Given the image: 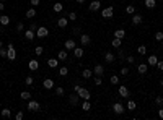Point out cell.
<instances>
[{
  "label": "cell",
  "mask_w": 163,
  "mask_h": 120,
  "mask_svg": "<svg viewBox=\"0 0 163 120\" xmlns=\"http://www.w3.org/2000/svg\"><path fill=\"white\" fill-rule=\"evenodd\" d=\"M0 2H5V0H0Z\"/></svg>",
  "instance_id": "cell-62"
},
{
  "label": "cell",
  "mask_w": 163,
  "mask_h": 120,
  "mask_svg": "<svg viewBox=\"0 0 163 120\" xmlns=\"http://www.w3.org/2000/svg\"><path fill=\"white\" fill-rule=\"evenodd\" d=\"M39 3H41V0H31V5H33V7H38Z\"/></svg>",
  "instance_id": "cell-53"
},
{
  "label": "cell",
  "mask_w": 163,
  "mask_h": 120,
  "mask_svg": "<svg viewBox=\"0 0 163 120\" xmlns=\"http://www.w3.org/2000/svg\"><path fill=\"white\" fill-rule=\"evenodd\" d=\"M126 11H127L129 15H134L135 13V7L134 5H127V7H126Z\"/></svg>",
  "instance_id": "cell-36"
},
{
  "label": "cell",
  "mask_w": 163,
  "mask_h": 120,
  "mask_svg": "<svg viewBox=\"0 0 163 120\" xmlns=\"http://www.w3.org/2000/svg\"><path fill=\"white\" fill-rule=\"evenodd\" d=\"M157 62H158V57L157 55H150L148 57V67H155Z\"/></svg>",
  "instance_id": "cell-21"
},
{
  "label": "cell",
  "mask_w": 163,
  "mask_h": 120,
  "mask_svg": "<svg viewBox=\"0 0 163 120\" xmlns=\"http://www.w3.org/2000/svg\"><path fill=\"white\" fill-rule=\"evenodd\" d=\"M105 60H106L108 63H113L114 60H116V55H114L113 52H106V54H105Z\"/></svg>",
  "instance_id": "cell-14"
},
{
  "label": "cell",
  "mask_w": 163,
  "mask_h": 120,
  "mask_svg": "<svg viewBox=\"0 0 163 120\" xmlns=\"http://www.w3.org/2000/svg\"><path fill=\"white\" fill-rule=\"evenodd\" d=\"M74 89H75V93L80 96L82 99H87V101H90V98H92V94H90V91L88 89H85V88H82V86H78V85H75L74 86Z\"/></svg>",
  "instance_id": "cell-1"
},
{
  "label": "cell",
  "mask_w": 163,
  "mask_h": 120,
  "mask_svg": "<svg viewBox=\"0 0 163 120\" xmlns=\"http://www.w3.org/2000/svg\"><path fill=\"white\" fill-rule=\"evenodd\" d=\"M109 81H111V85H119V76L113 75V76L109 78Z\"/></svg>",
  "instance_id": "cell-39"
},
{
  "label": "cell",
  "mask_w": 163,
  "mask_h": 120,
  "mask_svg": "<svg viewBox=\"0 0 163 120\" xmlns=\"http://www.w3.org/2000/svg\"><path fill=\"white\" fill-rule=\"evenodd\" d=\"M67 2H69V0H67Z\"/></svg>",
  "instance_id": "cell-63"
},
{
  "label": "cell",
  "mask_w": 163,
  "mask_h": 120,
  "mask_svg": "<svg viewBox=\"0 0 163 120\" xmlns=\"http://www.w3.org/2000/svg\"><path fill=\"white\" fill-rule=\"evenodd\" d=\"M43 86H44L46 89H52V88H54V81L51 80V78H46V80L43 81Z\"/></svg>",
  "instance_id": "cell-18"
},
{
  "label": "cell",
  "mask_w": 163,
  "mask_h": 120,
  "mask_svg": "<svg viewBox=\"0 0 163 120\" xmlns=\"http://www.w3.org/2000/svg\"><path fill=\"white\" fill-rule=\"evenodd\" d=\"M155 0H145V7L147 8H155Z\"/></svg>",
  "instance_id": "cell-38"
},
{
  "label": "cell",
  "mask_w": 163,
  "mask_h": 120,
  "mask_svg": "<svg viewBox=\"0 0 163 120\" xmlns=\"http://www.w3.org/2000/svg\"><path fill=\"white\" fill-rule=\"evenodd\" d=\"M160 85H161V88H163V80H161V81H160Z\"/></svg>",
  "instance_id": "cell-60"
},
{
  "label": "cell",
  "mask_w": 163,
  "mask_h": 120,
  "mask_svg": "<svg viewBox=\"0 0 163 120\" xmlns=\"http://www.w3.org/2000/svg\"><path fill=\"white\" fill-rule=\"evenodd\" d=\"M80 31H82L80 28H74V29H72V33H74V34H80Z\"/></svg>",
  "instance_id": "cell-54"
},
{
  "label": "cell",
  "mask_w": 163,
  "mask_h": 120,
  "mask_svg": "<svg viewBox=\"0 0 163 120\" xmlns=\"http://www.w3.org/2000/svg\"><path fill=\"white\" fill-rule=\"evenodd\" d=\"M155 102L161 107V106H163V98H161V96H157V98H155Z\"/></svg>",
  "instance_id": "cell-48"
},
{
  "label": "cell",
  "mask_w": 163,
  "mask_h": 120,
  "mask_svg": "<svg viewBox=\"0 0 163 120\" xmlns=\"http://www.w3.org/2000/svg\"><path fill=\"white\" fill-rule=\"evenodd\" d=\"M155 39L158 41V42H160V41H163V33H161V31H158V33L155 34Z\"/></svg>",
  "instance_id": "cell-49"
},
{
  "label": "cell",
  "mask_w": 163,
  "mask_h": 120,
  "mask_svg": "<svg viewBox=\"0 0 163 120\" xmlns=\"http://www.w3.org/2000/svg\"><path fill=\"white\" fill-rule=\"evenodd\" d=\"M59 73L62 75V76H67V75H69V68H67V67H60V68H59Z\"/></svg>",
  "instance_id": "cell-37"
},
{
  "label": "cell",
  "mask_w": 163,
  "mask_h": 120,
  "mask_svg": "<svg viewBox=\"0 0 163 120\" xmlns=\"http://www.w3.org/2000/svg\"><path fill=\"white\" fill-rule=\"evenodd\" d=\"M57 58L60 60V62H65V60L69 58V52H67V50H60V52L57 54Z\"/></svg>",
  "instance_id": "cell-13"
},
{
  "label": "cell",
  "mask_w": 163,
  "mask_h": 120,
  "mask_svg": "<svg viewBox=\"0 0 163 120\" xmlns=\"http://www.w3.org/2000/svg\"><path fill=\"white\" fill-rule=\"evenodd\" d=\"M64 93H65V91H64L62 86H57V88H56V94H57V96H64Z\"/></svg>",
  "instance_id": "cell-43"
},
{
  "label": "cell",
  "mask_w": 163,
  "mask_h": 120,
  "mask_svg": "<svg viewBox=\"0 0 163 120\" xmlns=\"http://www.w3.org/2000/svg\"><path fill=\"white\" fill-rule=\"evenodd\" d=\"M82 76L85 78V80L92 78V76H93V70H82Z\"/></svg>",
  "instance_id": "cell-24"
},
{
  "label": "cell",
  "mask_w": 163,
  "mask_h": 120,
  "mask_svg": "<svg viewBox=\"0 0 163 120\" xmlns=\"http://www.w3.org/2000/svg\"><path fill=\"white\" fill-rule=\"evenodd\" d=\"M2 117L3 118H10L11 117V110L10 109H2Z\"/></svg>",
  "instance_id": "cell-32"
},
{
  "label": "cell",
  "mask_w": 163,
  "mask_h": 120,
  "mask_svg": "<svg viewBox=\"0 0 163 120\" xmlns=\"http://www.w3.org/2000/svg\"><path fill=\"white\" fill-rule=\"evenodd\" d=\"M26 109H28L29 112H38V110H41V104L38 102V101L29 99V101H28V107H26Z\"/></svg>",
  "instance_id": "cell-2"
},
{
  "label": "cell",
  "mask_w": 163,
  "mask_h": 120,
  "mask_svg": "<svg viewBox=\"0 0 163 120\" xmlns=\"http://www.w3.org/2000/svg\"><path fill=\"white\" fill-rule=\"evenodd\" d=\"M25 38H26L28 41H33V39L36 38V33L31 31V29H28V31H25Z\"/></svg>",
  "instance_id": "cell-20"
},
{
  "label": "cell",
  "mask_w": 163,
  "mask_h": 120,
  "mask_svg": "<svg viewBox=\"0 0 163 120\" xmlns=\"http://www.w3.org/2000/svg\"><path fill=\"white\" fill-rule=\"evenodd\" d=\"M124 36H126V31H124V29H116V31H114V38L122 39Z\"/></svg>",
  "instance_id": "cell-26"
},
{
  "label": "cell",
  "mask_w": 163,
  "mask_h": 120,
  "mask_svg": "<svg viewBox=\"0 0 163 120\" xmlns=\"http://www.w3.org/2000/svg\"><path fill=\"white\" fill-rule=\"evenodd\" d=\"M23 29H25V25H23V23H18L16 25V33H23Z\"/></svg>",
  "instance_id": "cell-46"
},
{
  "label": "cell",
  "mask_w": 163,
  "mask_h": 120,
  "mask_svg": "<svg viewBox=\"0 0 163 120\" xmlns=\"http://www.w3.org/2000/svg\"><path fill=\"white\" fill-rule=\"evenodd\" d=\"M49 36V29L44 28V26H38V29H36V38L43 39V38H47Z\"/></svg>",
  "instance_id": "cell-3"
},
{
  "label": "cell",
  "mask_w": 163,
  "mask_h": 120,
  "mask_svg": "<svg viewBox=\"0 0 163 120\" xmlns=\"http://www.w3.org/2000/svg\"><path fill=\"white\" fill-rule=\"evenodd\" d=\"M64 46H65V50H74L75 47H77V44H75L74 39H67V41L64 42Z\"/></svg>",
  "instance_id": "cell-7"
},
{
  "label": "cell",
  "mask_w": 163,
  "mask_h": 120,
  "mask_svg": "<svg viewBox=\"0 0 163 120\" xmlns=\"http://www.w3.org/2000/svg\"><path fill=\"white\" fill-rule=\"evenodd\" d=\"M160 44H161V46H163V41H160Z\"/></svg>",
  "instance_id": "cell-61"
},
{
  "label": "cell",
  "mask_w": 163,
  "mask_h": 120,
  "mask_svg": "<svg viewBox=\"0 0 163 120\" xmlns=\"http://www.w3.org/2000/svg\"><path fill=\"white\" fill-rule=\"evenodd\" d=\"M157 68L158 70H163V60H158V62H157V65H155Z\"/></svg>",
  "instance_id": "cell-51"
},
{
  "label": "cell",
  "mask_w": 163,
  "mask_h": 120,
  "mask_svg": "<svg viewBox=\"0 0 163 120\" xmlns=\"http://www.w3.org/2000/svg\"><path fill=\"white\" fill-rule=\"evenodd\" d=\"M29 29H31V31H36V29H38V25H34V23H33V25H29Z\"/></svg>",
  "instance_id": "cell-55"
},
{
  "label": "cell",
  "mask_w": 163,
  "mask_h": 120,
  "mask_svg": "<svg viewBox=\"0 0 163 120\" xmlns=\"http://www.w3.org/2000/svg\"><path fill=\"white\" fill-rule=\"evenodd\" d=\"M113 112L118 114V115H122V114L126 112V109H124V106L121 104V102H114L113 104Z\"/></svg>",
  "instance_id": "cell-5"
},
{
  "label": "cell",
  "mask_w": 163,
  "mask_h": 120,
  "mask_svg": "<svg viewBox=\"0 0 163 120\" xmlns=\"http://www.w3.org/2000/svg\"><path fill=\"white\" fill-rule=\"evenodd\" d=\"M34 83V80H33V76H26V80H25V85L26 86H31Z\"/></svg>",
  "instance_id": "cell-41"
},
{
  "label": "cell",
  "mask_w": 163,
  "mask_h": 120,
  "mask_svg": "<svg viewBox=\"0 0 163 120\" xmlns=\"http://www.w3.org/2000/svg\"><path fill=\"white\" fill-rule=\"evenodd\" d=\"M67 18H69V20H70V21H75V20H77V13H75V11H70V13H69V16H67Z\"/></svg>",
  "instance_id": "cell-44"
},
{
  "label": "cell",
  "mask_w": 163,
  "mask_h": 120,
  "mask_svg": "<svg viewBox=\"0 0 163 120\" xmlns=\"http://www.w3.org/2000/svg\"><path fill=\"white\" fill-rule=\"evenodd\" d=\"M52 10L56 11V13H60V11L64 10V5H62V3H57V2H56V5L52 7Z\"/></svg>",
  "instance_id": "cell-27"
},
{
  "label": "cell",
  "mask_w": 163,
  "mask_h": 120,
  "mask_svg": "<svg viewBox=\"0 0 163 120\" xmlns=\"http://www.w3.org/2000/svg\"><path fill=\"white\" fill-rule=\"evenodd\" d=\"M20 98H21L23 101H29V99H31V94H29V91H23V93L20 94Z\"/></svg>",
  "instance_id": "cell-29"
},
{
  "label": "cell",
  "mask_w": 163,
  "mask_h": 120,
  "mask_svg": "<svg viewBox=\"0 0 163 120\" xmlns=\"http://www.w3.org/2000/svg\"><path fill=\"white\" fill-rule=\"evenodd\" d=\"M82 109L85 110V112H88L90 109H92V104H90V101H87V99H85V102L82 104Z\"/></svg>",
  "instance_id": "cell-33"
},
{
  "label": "cell",
  "mask_w": 163,
  "mask_h": 120,
  "mask_svg": "<svg viewBox=\"0 0 163 120\" xmlns=\"http://www.w3.org/2000/svg\"><path fill=\"white\" fill-rule=\"evenodd\" d=\"M100 7H101V2H100V0H93V2L88 5V10H90V11H96V10H100Z\"/></svg>",
  "instance_id": "cell-8"
},
{
  "label": "cell",
  "mask_w": 163,
  "mask_h": 120,
  "mask_svg": "<svg viewBox=\"0 0 163 120\" xmlns=\"http://www.w3.org/2000/svg\"><path fill=\"white\" fill-rule=\"evenodd\" d=\"M39 68V63H38V60H29V70H38Z\"/></svg>",
  "instance_id": "cell-25"
},
{
  "label": "cell",
  "mask_w": 163,
  "mask_h": 120,
  "mask_svg": "<svg viewBox=\"0 0 163 120\" xmlns=\"http://www.w3.org/2000/svg\"><path fill=\"white\" fill-rule=\"evenodd\" d=\"M43 52H44V47L43 46H38V47H36V49H34V54H36V55H43Z\"/></svg>",
  "instance_id": "cell-35"
},
{
  "label": "cell",
  "mask_w": 163,
  "mask_h": 120,
  "mask_svg": "<svg viewBox=\"0 0 163 120\" xmlns=\"http://www.w3.org/2000/svg\"><path fill=\"white\" fill-rule=\"evenodd\" d=\"M74 55L77 58H82L83 57V49H82V47H75V49H74Z\"/></svg>",
  "instance_id": "cell-23"
},
{
  "label": "cell",
  "mask_w": 163,
  "mask_h": 120,
  "mask_svg": "<svg viewBox=\"0 0 163 120\" xmlns=\"http://www.w3.org/2000/svg\"><path fill=\"white\" fill-rule=\"evenodd\" d=\"M7 49H8L7 58L11 60V62H13V60H16V50H15V46H13V44H8V46H7Z\"/></svg>",
  "instance_id": "cell-4"
},
{
  "label": "cell",
  "mask_w": 163,
  "mask_h": 120,
  "mask_svg": "<svg viewBox=\"0 0 163 120\" xmlns=\"http://www.w3.org/2000/svg\"><path fill=\"white\" fill-rule=\"evenodd\" d=\"M101 85H103V80L100 76H95V86H101Z\"/></svg>",
  "instance_id": "cell-45"
},
{
  "label": "cell",
  "mask_w": 163,
  "mask_h": 120,
  "mask_svg": "<svg viewBox=\"0 0 163 120\" xmlns=\"http://www.w3.org/2000/svg\"><path fill=\"white\" fill-rule=\"evenodd\" d=\"M116 57H118L119 60H126V57H127V55H126V52L119 47V50H118V55H116Z\"/></svg>",
  "instance_id": "cell-31"
},
{
  "label": "cell",
  "mask_w": 163,
  "mask_h": 120,
  "mask_svg": "<svg viewBox=\"0 0 163 120\" xmlns=\"http://www.w3.org/2000/svg\"><path fill=\"white\" fill-rule=\"evenodd\" d=\"M0 47H3V42H2V41H0Z\"/></svg>",
  "instance_id": "cell-59"
},
{
  "label": "cell",
  "mask_w": 163,
  "mask_h": 120,
  "mask_svg": "<svg viewBox=\"0 0 163 120\" xmlns=\"http://www.w3.org/2000/svg\"><path fill=\"white\" fill-rule=\"evenodd\" d=\"M127 109H129V110H132V112H134V110L137 109V104L134 102V101H129V102H127Z\"/></svg>",
  "instance_id": "cell-34"
},
{
  "label": "cell",
  "mask_w": 163,
  "mask_h": 120,
  "mask_svg": "<svg viewBox=\"0 0 163 120\" xmlns=\"http://www.w3.org/2000/svg\"><path fill=\"white\" fill-rule=\"evenodd\" d=\"M119 96L121 98H129V89L126 86H119Z\"/></svg>",
  "instance_id": "cell-16"
},
{
  "label": "cell",
  "mask_w": 163,
  "mask_h": 120,
  "mask_svg": "<svg viewBox=\"0 0 163 120\" xmlns=\"http://www.w3.org/2000/svg\"><path fill=\"white\" fill-rule=\"evenodd\" d=\"M78 101H80V96H78L77 93L72 94V96H69V102H70V106H78Z\"/></svg>",
  "instance_id": "cell-10"
},
{
  "label": "cell",
  "mask_w": 163,
  "mask_h": 120,
  "mask_svg": "<svg viewBox=\"0 0 163 120\" xmlns=\"http://www.w3.org/2000/svg\"><path fill=\"white\" fill-rule=\"evenodd\" d=\"M0 25H2V26H8V25H10V16L0 15Z\"/></svg>",
  "instance_id": "cell-15"
},
{
  "label": "cell",
  "mask_w": 163,
  "mask_h": 120,
  "mask_svg": "<svg viewBox=\"0 0 163 120\" xmlns=\"http://www.w3.org/2000/svg\"><path fill=\"white\" fill-rule=\"evenodd\" d=\"M3 8H5V5H3V2H0V11H3Z\"/></svg>",
  "instance_id": "cell-57"
},
{
  "label": "cell",
  "mask_w": 163,
  "mask_h": 120,
  "mask_svg": "<svg viewBox=\"0 0 163 120\" xmlns=\"http://www.w3.org/2000/svg\"><path fill=\"white\" fill-rule=\"evenodd\" d=\"M7 54H8V49H5V47H0V57H5V58H7Z\"/></svg>",
  "instance_id": "cell-42"
},
{
  "label": "cell",
  "mask_w": 163,
  "mask_h": 120,
  "mask_svg": "<svg viewBox=\"0 0 163 120\" xmlns=\"http://www.w3.org/2000/svg\"><path fill=\"white\" fill-rule=\"evenodd\" d=\"M121 75H122V76H127V75H129V68H127V67H122V68H121Z\"/></svg>",
  "instance_id": "cell-47"
},
{
  "label": "cell",
  "mask_w": 163,
  "mask_h": 120,
  "mask_svg": "<svg viewBox=\"0 0 163 120\" xmlns=\"http://www.w3.org/2000/svg\"><path fill=\"white\" fill-rule=\"evenodd\" d=\"M137 71H139L140 75H145L147 71H148V65H145V63H140V65L137 67Z\"/></svg>",
  "instance_id": "cell-17"
},
{
  "label": "cell",
  "mask_w": 163,
  "mask_h": 120,
  "mask_svg": "<svg viewBox=\"0 0 163 120\" xmlns=\"http://www.w3.org/2000/svg\"><path fill=\"white\" fill-rule=\"evenodd\" d=\"M23 117H25V114H23L21 110H20V112H16V115H15L16 120H23Z\"/></svg>",
  "instance_id": "cell-50"
},
{
  "label": "cell",
  "mask_w": 163,
  "mask_h": 120,
  "mask_svg": "<svg viewBox=\"0 0 163 120\" xmlns=\"http://www.w3.org/2000/svg\"><path fill=\"white\" fill-rule=\"evenodd\" d=\"M158 117L163 118V107H160V109H158Z\"/></svg>",
  "instance_id": "cell-56"
},
{
  "label": "cell",
  "mask_w": 163,
  "mask_h": 120,
  "mask_svg": "<svg viewBox=\"0 0 163 120\" xmlns=\"http://www.w3.org/2000/svg\"><path fill=\"white\" fill-rule=\"evenodd\" d=\"M121 41H122V39L114 38V39H113V42H111V46H113V47H116V49H119V47H121Z\"/></svg>",
  "instance_id": "cell-30"
},
{
  "label": "cell",
  "mask_w": 163,
  "mask_h": 120,
  "mask_svg": "<svg viewBox=\"0 0 163 120\" xmlns=\"http://www.w3.org/2000/svg\"><path fill=\"white\" fill-rule=\"evenodd\" d=\"M126 60H127L129 63H134V55H127V57H126Z\"/></svg>",
  "instance_id": "cell-52"
},
{
  "label": "cell",
  "mask_w": 163,
  "mask_h": 120,
  "mask_svg": "<svg viewBox=\"0 0 163 120\" xmlns=\"http://www.w3.org/2000/svg\"><path fill=\"white\" fill-rule=\"evenodd\" d=\"M47 65H49L51 68H57L59 67V58H49L47 60Z\"/></svg>",
  "instance_id": "cell-19"
},
{
  "label": "cell",
  "mask_w": 163,
  "mask_h": 120,
  "mask_svg": "<svg viewBox=\"0 0 163 120\" xmlns=\"http://www.w3.org/2000/svg\"><path fill=\"white\" fill-rule=\"evenodd\" d=\"M90 42H92V38L88 34H80V44L82 46H88Z\"/></svg>",
  "instance_id": "cell-9"
},
{
  "label": "cell",
  "mask_w": 163,
  "mask_h": 120,
  "mask_svg": "<svg viewBox=\"0 0 163 120\" xmlns=\"http://www.w3.org/2000/svg\"><path fill=\"white\" fill-rule=\"evenodd\" d=\"M142 21H144V16L142 15H134V16H132V25H134V26L142 25Z\"/></svg>",
  "instance_id": "cell-11"
},
{
  "label": "cell",
  "mask_w": 163,
  "mask_h": 120,
  "mask_svg": "<svg viewBox=\"0 0 163 120\" xmlns=\"http://www.w3.org/2000/svg\"><path fill=\"white\" fill-rule=\"evenodd\" d=\"M25 15H26V18H34L36 16V10L34 8H28Z\"/></svg>",
  "instance_id": "cell-28"
},
{
  "label": "cell",
  "mask_w": 163,
  "mask_h": 120,
  "mask_svg": "<svg viewBox=\"0 0 163 120\" xmlns=\"http://www.w3.org/2000/svg\"><path fill=\"white\" fill-rule=\"evenodd\" d=\"M113 15H114V8L113 7H106V8H103V11H101V16L103 18H113Z\"/></svg>",
  "instance_id": "cell-6"
},
{
  "label": "cell",
  "mask_w": 163,
  "mask_h": 120,
  "mask_svg": "<svg viewBox=\"0 0 163 120\" xmlns=\"http://www.w3.org/2000/svg\"><path fill=\"white\" fill-rule=\"evenodd\" d=\"M67 23H69V18H59L57 26L59 28H65V26H67Z\"/></svg>",
  "instance_id": "cell-22"
},
{
  "label": "cell",
  "mask_w": 163,
  "mask_h": 120,
  "mask_svg": "<svg viewBox=\"0 0 163 120\" xmlns=\"http://www.w3.org/2000/svg\"><path fill=\"white\" fill-rule=\"evenodd\" d=\"M137 52L140 54V55H145V54H147V47H145V46H140V47L137 49Z\"/></svg>",
  "instance_id": "cell-40"
},
{
  "label": "cell",
  "mask_w": 163,
  "mask_h": 120,
  "mask_svg": "<svg viewBox=\"0 0 163 120\" xmlns=\"http://www.w3.org/2000/svg\"><path fill=\"white\" fill-rule=\"evenodd\" d=\"M77 3H85V0H77Z\"/></svg>",
  "instance_id": "cell-58"
},
{
  "label": "cell",
  "mask_w": 163,
  "mask_h": 120,
  "mask_svg": "<svg viewBox=\"0 0 163 120\" xmlns=\"http://www.w3.org/2000/svg\"><path fill=\"white\" fill-rule=\"evenodd\" d=\"M93 73H95V76H101L105 73V67L103 65H96V67L93 68Z\"/></svg>",
  "instance_id": "cell-12"
}]
</instances>
